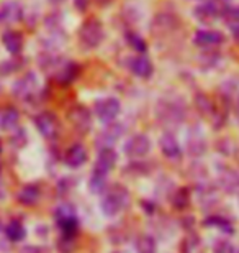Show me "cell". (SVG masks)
Returning <instances> with one entry per match:
<instances>
[{
  "mask_svg": "<svg viewBox=\"0 0 239 253\" xmlns=\"http://www.w3.org/2000/svg\"><path fill=\"white\" fill-rule=\"evenodd\" d=\"M5 235L8 237V240L12 242H22L27 235V229L22 224V220H10L8 225L5 227Z\"/></svg>",
  "mask_w": 239,
  "mask_h": 253,
  "instance_id": "603a6c76",
  "label": "cell"
},
{
  "mask_svg": "<svg viewBox=\"0 0 239 253\" xmlns=\"http://www.w3.org/2000/svg\"><path fill=\"white\" fill-rule=\"evenodd\" d=\"M231 33H233V38H235V42L239 43V25H236L235 28H231Z\"/></svg>",
  "mask_w": 239,
  "mask_h": 253,
  "instance_id": "d590c367",
  "label": "cell"
},
{
  "mask_svg": "<svg viewBox=\"0 0 239 253\" xmlns=\"http://www.w3.org/2000/svg\"><path fill=\"white\" fill-rule=\"evenodd\" d=\"M226 42V37L218 30H197L193 33V44L200 48H216Z\"/></svg>",
  "mask_w": 239,
  "mask_h": 253,
  "instance_id": "7c38bea8",
  "label": "cell"
},
{
  "mask_svg": "<svg viewBox=\"0 0 239 253\" xmlns=\"http://www.w3.org/2000/svg\"><path fill=\"white\" fill-rule=\"evenodd\" d=\"M64 2H66V0H49V3H53V5H61Z\"/></svg>",
  "mask_w": 239,
  "mask_h": 253,
  "instance_id": "8d00e7d4",
  "label": "cell"
},
{
  "mask_svg": "<svg viewBox=\"0 0 239 253\" xmlns=\"http://www.w3.org/2000/svg\"><path fill=\"white\" fill-rule=\"evenodd\" d=\"M220 53L218 51H211V49H208V51H203L200 54V64H203V68H215V66L220 63Z\"/></svg>",
  "mask_w": 239,
  "mask_h": 253,
  "instance_id": "83f0119b",
  "label": "cell"
},
{
  "mask_svg": "<svg viewBox=\"0 0 239 253\" xmlns=\"http://www.w3.org/2000/svg\"><path fill=\"white\" fill-rule=\"evenodd\" d=\"M115 0H94V3H97L99 7H108V5L113 3Z\"/></svg>",
  "mask_w": 239,
  "mask_h": 253,
  "instance_id": "e575fe53",
  "label": "cell"
},
{
  "mask_svg": "<svg viewBox=\"0 0 239 253\" xmlns=\"http://www.w3.org/2000/svg\"><path fill=\"white\" fill-rule=\"evenodd\" d=\"M125 40H126V43L130 44V48H133L136 53H139V54L147 53V43L139 33L133 32V30H128V32L125 33Z\"/></svg>",
  "mask_w": 239,
  "mask_h": 253,
  "instance_id": "cb8c5ba5",
  "label": "cell"
},
{
  "mask_svg": "<svg viewBox=\"0 0 239 253\" xmlns=\"http://www.w3.org/2000/svg\"><path fill=\"white\" fill-rule=\"evenodd\" d=\"M68 119L70 125L77 131H80V133H87L90 126H92V114H90V110L85 105H74V107H70L68 112Z\"/></svg>",
  "mask_w": 239,
  "mask_h": 253,
  "instance_id": "30bf717a",
  "label": "cell"
},
{
  "mask_svg": "<svg viewBox=\"0 0 239 253\" xmlns=\"http://www.w3.org/2000/svg\"><path fill=\"white\" fill-rule=\"evenodd\" d=\"M92 0H74V8L77 10L79 13H84L85 10L89 8V5Z\"/></svg>",
  "mask_w": 239,
  "mask_h": 253,
  "instance_id": "836d02e7",
  "label": "cell"
},
{
  "mask_svg": "<svg viewBox=\"0 0 239 253\" xmlns=\"http://www.w3.org/2000/svg\"><path fill=\"white\" fill-rule=\"evenodd\" d=\"M79 71H80V68L75 61H70V59H61L59 64L56 66V69L53 71V76H54L56 83L68 85L77 79Z\"/></svg>",
  "mask_w": 239,
  "mask_h": 253,
  "instance_id": "8fae6325",
  "label": "cell"
},
{
  "mask_svg": "<svg viewBox=\"0 0 239 253\" xmlns=\"http://www.w3.org/2000/svg\"><path fill=\"white\" fill-rule=\"evenodd\" d=\"M116 165V153L111 148H102L99 156H97L95 161V173H100L103 176H108L110 171L115 168Z\"/></svg>",
  "mask_w": 239,
  "mask_h": 253,
  "instance_id": "e0dca14e",
  "label": "cell"
},
{
  "mask_svg": "<svg viewBox=\"0 0 239 253\" xmlns=\"http://www.w3.org/2000/svg\"><path fill=\"white\" fill-rule=\"evenodd\" d=\"M79 43L82 44L85 49H95L100 46L105 38L103 23L97 17L85 18L79 28Z\"/></svg>",
  "mask_w": 239,
  "mask_h": 253,
  "instance_id": "7a4b0ae2",
  "label": "cell"
},
{
  "mask_svg": "<svg viewBox=\"0 0 239 253\" xmlns=\"http://www.w3.org/2000/svg\"><path fill=\"white\" fill-rule=\"evenodd\" d=\"M89 158L87 148L82 143H74L70 148L66 151V165L69 168H80L82 165H85V161Z\"/></svg>",
  "mask_w": 239,
  "mask_h": 253,
  "instance_id": "d6986e66",
  "label": "cell"
},
{
  "mask_svg": "<svg viewBox=\"0 0 239 253\" xmlns=\"http://www.w3.org/2000/svg\"><path fill=\"white\" fill-rule=\"evenodd\" d=\"M151 151V140L147 135L136 133L125 143V153L126 156L133 160L144 158V156Z\"/></svg>",
  "mask_w": 239,
  "mask_h": 253,
  "instance_id": "9c48e42d",
  "label": "cell"
},
{
  "mask_svg": "<svg viewBox=\"0 0 239 253\" xmlns=\"http://www.w3.org/2000/svg\"><path fill=\"white\" fill-rule=\"evenodd\" d=\"M179 17L175 13H167V12H162V13H157L154 20H152V32H159V33H164V32H174V30L179 27Z\"/></svg>",
  "mask_w": 239,
  "mask_h": 253,
  "instance_id": "ac0fdd59",
  "label": "cell"
},
{
  "mask_svg": "<svg viewBox=\"0 0 239 253\" xmlns=\"http://www.w3.org/2000/svg\"><path fill=\"white\" fill-rule=\"evenodd\" d=\"M157 245L151 235H141L136 242V253H156Z\"/></svg>",
  "mask_w": 239,
  "mask_h": 253,
  "instance_id": "484cf974",
  "label": "cell"
},
{
  "mask_svg": "<svg viewBox=\"0 0 239 253\" xmlns=\"http://www.w3.org/2000/svg\"><path fill=\"white\" fill-rule=\"evenodd\" d=\"M38 76L34 73L25 74L23 78H20L18 81H15L12 85V92L15 97L22 99V100H32L33 97H36L38 94Z\"/></svg>",
  "mask_w": 239,
  "mask_h": 253,
  "instance_id": "52a82bcc",
  "label": "cell"
},
{
  "mask_svg": "<svg viewBox=\"0 0 239 253\" xmlns=\"http://www.w3.org/2000/svg\"><path fill=\"white\" fill-rule=\"evenodd\" d=\"M185 107L180 100L162 99L157 104V117L166 124H180L185 119Z\"/></svg>",
  "mask_w": 239,
  "mask_h": 253,
  "instance_id": "3957f363",
  "label": "cell"
},
{
  "mask_svg": "<svg viewBox=\"0 0 239 253\" xmlns=\"http://www.w3.org/2000/svg\"><path fill=\"white\" fill-rule=\"evenodd\" d=\"M205 225L206 227H216V229H220L223 234H233V224L225 217H218V215H213V217H208L205 220Z\"/></svg>",
  "mask_w": 239,
  "mask_h": 253,
  "instance_id": "d4e9b609",
  "label": "cell"
},
{
  "mask_svg": "<svg viewBox=\"0 0 239 253\" xmlns=\"http://www.w3.org/2000/svg\"><path fill=\"white\" fill-rule=\"evenodd\" d=\"M195 104H197V109L200 110L205 117L211 120V124L215 125V128H221V125L226 122V114H223V110L218 109L215 102H213L206 94L198 92L195 95Z\"/></svg>",
  "mask_w": 239,
  "mask_h": 253,
  "instance_id": "5b68a950",
  "label": "cell"
},
{
  "mask_svg": "<svg viewBox=\"0 0 239 253\" xmlns=\"http://www.w3.org/2000/svg\"><path fill=\"white\" fill-rule=\"evenodd\" d=\"M172 201H174V206L177 207V209H184V207L189 206V191L187 189L177 191Z\"/></svg>",
  "mask_w": 239,
  "mask_h": 253,
  "instance_id": "1f68e13d",
  "label": "cell"
},
{
  "mask_svg": "<svg viewBox=\"0 0 239 253\" xmlns=\"http://www.w3.org/2000/svg\"><path fill=\"white\" fill-rule=\"evenodd\" d=\"M2 43L10 54L20 56L23 51V46H25L23 33L18 32V30H7V32H3V35H2Z\"/></svg>",
  "mask_w": 239,
  "mask_h": 253,
  "instance_id": "9a60e30c",
  "label": "cell"
},
{
  "mask_svg": "<svg viewBox=\"0 0 239 253\" xmlns=\"http://www.w3.org/2000/svg\"><path fill=\"white\" fill-rule=\"evenodd\" d=\"M159 145H161L162 155H164L166 158L171 160V161H179L182 158V155H184V153H182L179 140H177L175 135H172L171 131L162 133L161 140H159Z\"/></svg>",
  "mask_w": 239,
  "mask_h": 253,
  "instance_id": "4fadbf2b",
  "label": "cell"
},
{
  "mask_svg": "<svg viewBox=\"0 0 239 253\" xmlns=\"http://www.w3.org/2000/svg\"><path fill=\"white\" fill-rule=\"evenodd\" d=\"M215 253H239V252L230 244V242L221 240L215 245Z\"/></svg>",
  "mask_w": 239,
  "mask_h": 253,
  "instance_id": "d6a6232c",
  "label": "cell"
},
{
  "mask_svg": "<svg viewBox=\"0 0 239 253\" xmlns=\"http://www.w3.org/2000/svg\"><path fill=\"white\" fill-rule=\"evenodd\" d=\"M0 151H2V143H0Z\"/></svg>",
  "mask_w": 239,
  "mask_h": 253,
  "instance_id": "74e56055",
  "label": "cell"
},
{
  "mask_svg": "<svg viewBox=\"0 0 239 253\" xmlns=\"http://www.w3.org/2000/svg\"><path fill=\"white\" fill-rule=\"evenodd\" d=\"M202 240L195 235L187 237L184 240V253H202Z\"/></svg>",
  "mask_w": 239,
  "mask_h": 253,
  "instance_id": "f546056e",
  "label": "cell"
},
{
  "mask_svg": "<svg viewBox=\"0 0 239 253\" xmlns=\"http://www.w3.org/2000/svg\"><path fill=\"white\" fill-rule=\"evenodd\" d=\"M25 18V8L18 2L0 5V25H13Z\"/></svg>",
  "mask_w": 239,
  "mask_h": 253,
  "instance_id": "5bb4252c",
  "label": "cell"
},
{
  "mask_svg": "<svg viewBox=\"0 0 239 253\" xmlns=\"http://www.w3.org/2000/svg\"><path fill=\"white\" fill-rule=\"evenodd\" d=\"M221 18L228 27L235 28L239 25V5H230L221 12Z\"/></svg>",
  "mask_w": 239,
  "mask_h": 253,
  "instance_id": "4316f807",
  "label": "cell"
},
{
  "mask_svg": "<svg viewBox=\"0 0 239 253\" xmlns=\"http://www.w3.org/2000/svg\"><path fill=\"white\" fill-rule=\"evenodd\" d=\"M123 131H125L123 125L108 124L103 130H102V133L99 135V138H97V143L102 145V148H111V145L123 135Z\"/></svg>",
  "mask_w": 239,
  "mask_h": 253,
  "instance_id": "ffe728a7",
  "label": "cell"
},
{
  "mask_svg": "<svg viewBox=\"0 0 239 253\" xmlns=\"http://www.w3.org/2000/svg\"><path fill=\"white\" fill-rule=\"evenodd\" d=\"M34 126L46 140H54L61 131V124L53 112H39L34 117Z\"/></svg>",
  "mask_w": 239,
  "mask_h": 253,
  "instance_id": "ba28073f",
  "label": "cell"
},
{
  "mask_svg": "<svg viewBox=\"0 0 239 253\" xmlns=\"http://www.w3.org/2000/svg\"><path fill=\"white\" fill-rule=\"evenodd\" d=\"M105 186H106V176L92 171V174H90V181H89L90 191H92V192H103Z\"/></svg>",
  "mask_w": 239,
  "mask_h": 253,
  "instance_id": "f1b7e54d",
  "label": "cell"
},
{
  "mask_svg": "<svg viewBox=\"0 0 239 253\" xmlns=\"http://www.w3.org/2000/svg\"><path fill=\"white\" fill-rule=\"evenodd\" d=\"M54 219H56V224L59 225V229L63 230L64 237L75 235L79 222H77V215H75V211L72 207L68 204L59 206L58 209L54 211Z\"/></svg>",
  "mask_w": 239,
  "mask_h": 253,
  "instance_id": "8992f818",
  "label": "cell"
},
{
  "mask_svg": "<svg viewBox=\"0 0 239 253\" xmlns=\"http://www.w3.org/2000/svg\"><path fill=\"white\" fill-rule=\"evenodd\" d=\"M130 71L139 79H149L154 73V64L146 54H138L130 59Z\"/></svg>",
  "mask_w": 239,
  "mask_h": 253,
  "instance_id": "2e32d148",
  "label": "cell"
},
{
  "mask_svg": "<svg viewBox=\"0 0 239 253\" xmlns=\"http://www.w3.org/2000/svg\"><path fill=\"white\" fill-rule=\"evenodd\" d=\"M121 112V104L116 97H103L99 99L94 105L95 117L100 120L102 124L108 125L113 124V120L118 117Z\"/></svg>",
  "mask_w": 239,
  "mask_h": 253,
  "instance_id": "277c9868",
  "label": "cell"
},
{
  "mask_svg": "<svg viewBox=\"0 0 239 253\" xmlns=\"http://www.w3.org/2000/svg\"><path fill=\"white\" fill-rule=\"evenodd\" d=\"M41 191L36 184H27L17 192V201L23 206H34L39 201Z\"/></svg>",
  "mask_w": 239,
  "mask_h": 253,
  "instance_id": "44dd1931",
  "label": "cell"
},
{
  "mask_svg": "<svg viewBox=\"0 0 239 253\" xmlns=\"http://www.w3.org/2000/svg\"><path fill=\"white\" fill-rule=\"evenodd\" d=\"M23 61L22 59H18V56H15L13 59H8V61H3L0 64V74L7 76V74H12L13 71H18L22 68Z\"/></svg>",
  "mask_w": 239,
  "mask_h": 253,
  "instance_id": "4dcf8cb0",
  "label": "cell"
},
{
  "mask_svg": "<svg viewBox=\"0 0 239 253\" xmlns=\"http://www.w3.org/2000/svg\"><path fill=\"white\" fill-rule=\"evenodd\" d=\"M130 204V192L125 186L121 184H111L103 191L102 196L100 207L102 212L106 217H115L121 214Z\"/></svg>",
  "mask_w": 239,
  "mask_h": 253,
  "instance_id": "6da1fadb",
  "label": "cell"
},
{
  "mask_svg": "<svg viewBox=\"0 0 239 253\" xmlns=\"http://www.w3.org/2000/svg\"><path fill=\"white\" fill-rule=\"evenodd\" d=\"M203 2H205V0H203Z\"/></svg>",
  "mask_w": 239,
  "mask_h": 253,
  "instance_id": "f35d334b",
  "label": "cell"
},
{
  "mask_svg": "<svg viewBox=\"0 0 239 253\" xmlns=\"http://www.w3.org/2000/svg\"><path fill=\"white\" fill-rule=\"evenodd\" d=\"M20 122V112L15 107L0 109V130H15Z\"/></svg>",
  "mask_w": 239,
  "mask_h": 253,
  "instance_id": "7402d4cb",
  "label": "cell"
}]
</instances>
